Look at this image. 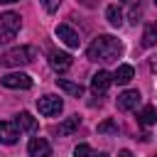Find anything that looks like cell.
Returning <instances> with one entry per match:
<instances>
[{
  "label": "cell",
  "instance_id": "ac0fdd59",
  "mask_svg": "<svg viewBox=\"0 0 157 157\" xmlns=\"http://www.w3.org/2000/svg\"><path fill=\"white\" fill-rule=\"evenodd\" d=\"M157 44V22L147 25L142 32V47H155Z\"/></svg>",
  "mask_w": 157,
  "mask_h": 157
},
{
  "label": "cell",
  "instance_id": "2e32d148",
  "mask_svg": "<svg viewBox=\"0 0 157 157\" xmlns=\"http://www.w3.org/2000/svg\"><path fill=\"white\" fill-rule=\"evenodd\" d=\"M137 123H140V125H145V128L155 125V123H157V110H155L152 105H145V108L137 113Z\"/></svg>",
  "mask_w": 157,
  "mask_h": 157
},
{
  "label": "cell",
  "instance_id": "6da1fadb",
  "mask_svg": "<svg viewBox=\"0 0 157 157\" xmlns=\"http://www.w3.org/2000/svg\"><path fill=\"white\" fill-rule=\"evenodd\" d=\"M123 54V44L115 39V37H110V34H98L91 44H88V49H86V56H88V61H101V64H108V61H115L118 56Z\"/></svg>",
  "mask_w": 157,
  "mask_h": 157
},
{
  "label": "cell",
  "instance_id": "30bf717a",
  "mask_svg": "<svg viewBox=\"0 0 157 157\" xmlns=\"http://www.w3.org/2000/svg\"><path fill=\"white\" fill-rule=\"evenodd\" d=\"M27 152H29V157H47V155H52V145L44 137H32L27 142Z\"/></svg>",
  "mask_w": 157,
  "mask_h": 157
},
{
  "label": "cell",
  "instance_id": "cb8c5ba5",
  "mask_svg": "<svg viewBox=\"0 0 157 157\" xmlns=\"http://www.w3.org/2000/svg\"><path fill=\"white\" fill-rule=\"evenodd\" d=\"M0 2H5V5H10V2H17V0H0Z\"/></svg>",
  "mask_w": 157,
  "mask_h": 157
},
{
  "label": "cell",
  "instance_id": "9a60e30c",
  "mask_svg": "<svg viewBox=\"0 0 157 157\" xmlns=\"http://www.w3.org/2000/svg\"><path fill=\"white\" fill-rule=\"evenodd\" d=\"M56 86L61 91H66L69 96H74V98H81L83 96V86L81 83H74V81H66V78H56Z\"/></svg>",
  "mask_w": 157,
  "mask_h": 157
},
{
  "label": "cell",
  "instance_id": "277c9868",
  "mask_svg": "<svg viewBox=\"0 0 157 157\" xmlns=\"http://www.w3.org/2000/svg\"><path fill=\"white\" fill-rule=\"evenodd\" d=\"M61 108H64V101H61L59 96H54V93H47V96L37 98V110H39L42 115H47V118L59 115Z\"/></svg>",
  "mask_w": 157,
  "mask_h": 157
},
{
  "label": "cell",
  "instance_id": "4fadbf2b",
  "mask_svg": "<svg viewBox=\"0 0 157 157\" xmlns=\"http://www.w3.org/2000/svg\"><path fill=\"white\" fill-rule=\"evenodd\" d=\"M78 125H81V118H78V115H71V118H66V120L56 128V135H59V137H66V135L76 132V130H78Z\"/></svg>",
  "mask_w": 157,
  "mask_h": 157
},
{
  "label": "cell",
  "instance_id": "ba28073f",
  "mask_svg": "<svg viewBox=\"0 0 157 157\" xmlns=\"http://www.w3.org/2000/svg\"><path fill=\"white\" fill-rule=\"evenodd\" d=\"M140 98H142V96H140V91L130 88V91H123V93L118 96L115 105H118V110H132V108H137Z\"/></svg>",
  "mask_w": 157,
  "mask_h": 157
},
{
  "label": "cell",
  "instance_id": "44dd1931",
  "mask_svg": "<svg viewBox=\"0 0 157 157\" xmlns=\"http://www.w3.org/2000/svg\"><path fill=\"white\" fill-rule=\"evenodd\" d=\"M59 5H61V0H42V7L52 15V12H56L59 10Z\"/></svg>",
  "mask_w": 157,
  "mask_h": 157
},
{
  "label": "cell",
  "instance_id": "603a6c76",
  "mask_svg": "<svg viewBox=\"0 0 157 157\" xmlns=\"http://www.w3.org/2000/svg\"><path fill=\"white\" fill-rule=\"evenodd\" d=\"M150 69L157 71V56H150Z\"/></svg>",
  "mask_w": 157,
  "mask_h": 157
},
{
  "label": "cell",
  "instance_id": "52a82bcc",
  "mask_svg": "<svg viewBox=\"0 0 157 157\" xmlns=\"http://www.w3.org/2000/svg\"><path fill=\"white\" fill-rule=\"evenodd\" d=\"M71 64H74V59H71V54H66V52H49V66L54 69V71H59V74H64V71H69L71 69Z\"/></svg>",
  "mask_w": 157,
  "mask_h": 157
},
{
  "label": "cell",
  "instance_id": "3957f363",
  "mask_svg": "<svg viewBox=\"0 0 157 157\" xmlns=\"http://www.w3.org/2000/svg\"><path fill=\"white\" fill-rule=\"evenodd\" d=\"M22 27V17L17 12H2L0 15V44H7L17 37Z\"/></svg>",
  "mask_w": 157,
  "mask_h": 157
},
{
  "label": "cell",
  "instance_id": "7402d4cb",
  "mask_svg": "<svg viewBox=\"0 0 157 157\" xmlns=\"http://www.w3.org/2000/svg\"><path fill=\"white\" fill-rule=\"evenodd\" d=\"M91 152H93V150H91L88 145H78V147L74 150V155H76V157H78V155H91Z\"/></svg>",
  "mask_w": 157,
  "mask_h": 157
},
{
  "label": "cell",
  "instance_id": "7c38bea8",
  "mask_svg": "<svg viewBox=\"0 0 157 157\" xmlns=\"http://www.w3.org/2000/svg\"><path fill=\"white\" fill-rule=\"evenodd\" d=\"M132 76H135V69H132L130 64H120V66L115 69V74H113V81L120 83V86H125V83L132 81Z\"/></svg>",
  "mask_w": 157,
  "mask_h": 157
},
{
  "label": "cell",
  "instance_id": "e0dca14e",
  "mask_svg": "<svg viewBox=\"0 0 157 157\" xmlns=\"http://www.w3.org/2000/svg\"><path fill=\"white\" fill-rule=\"evenodd\" d=\"M105 20L110 22V27H120L123 25V10L118 5H108L105 7Z\"/></svg>",
  "mask_w": 157,
  "mask_h": 157
},
{
  "label": "cell",
  "instance_id": "d6986e66",
  "mask_svg": "<svg viewBox=\"0 0 157 157\" xmlns=\"http://www.w3.org/2000/svg\"><path fill=\"white\" fill-rule=\"evenodd\" d=\"M128 17H130V22H132V25H137V22H140V17H142V5H140V2H132V7H130V15H128Z\"/></svg>",
  "mask_w": 157,
  "mask_h": 157
},
{
  "label": "cell",
  "instance_id": "5b68a950",
  "mask_svg": "<svg viewBox=\"0 0 157 157\" xmlns=\"http://www.w3.org/2000/svg\"><path fill=\"white\" fill-rule=\"evenodd\" d=\"M0 83H2L5 88H22V91L32 88V78H29L27 74H22V71H15V74H5V76H0Z\"/></svg>",
  "mask_w": 157,
  "mask_h": 157
},
{
  "label": "cell",
  "instance_id": "8fae6325",
  "mask_svg": "<svg viewBox=\"0 0 157 157\" xmlns=\"http://www.w3.org/2000/svg\"><path fill=\"white\" fill-rule=\"evenodd\" d=\"M56 37L69 47V49H78V44H81V39H78V34L69 27V25H59L56 27Z\"/></svg>",
  "mask_w": 157,
  "mask_h": 157
},
{
  "label": "cell",
  "instance_id": "d4e9b609",
  "mask_svg": "<svg viewBox=\"0 0 157 157\" xmlns=\"http://www.w3.org/2000/svg\"><path fill=\"white\" fill-rule=\"evenodd\" d=\"M155 5H157V0H155Z\"/></svg>",
  "mask_w": 157,
  "mask_h": 157
},
{
  "label": "cell",
  "instance_id": "ffe728a7",
  "mask_svg": "<svg viewBox=\"0 0 157 157\" xmlns=\"http://www.w3.org/2000/svg\"><path fill=\"white\" fill-rule=\"evenodd\" d=\"M98 132H118V123L115 120H103L98 125Z\"/></svg>",
  "mask_w": 157,
  "mask_h": 157
},
{
  "label": "cell",
  "instance_id": "9c48e42d",
  "mask_svg": "<svg viewBox=\"0 0 157 157\" xmlns=\"http://www.w3.org/2000/svg\"><path fill=\"white\" fill-rule=\"evenodd\" d=\"M110 83H113V74H108L105 69H101V71H96V74L91 76V88H93L96 93H105Z\"/></svg>",
  "mask_w": 157,
  "mask_h": 157
},
{
  "label": "cell",
  "instance_id": "5bb4252c",
  "mask_svg": "<svg viewBox=\"0 0 157 157\" xmlns=\"http://www.w3.org/2000/svg\"><path fill=\"white\" fill-rule=\"evenodd\" d=\"M15 123H17L20 130H25V132L37 130V118H32V113H27V110H22L20 115H15Z\"/></svg>",
  "mask_w": 157,
  "mask_h": 157
},
{
  "label": "cell",
  "instance_id": "8992f818",
  "mask_svg": "<svg viewBox=\"0 0 157 157\" xmlns=\"http://www.w3.org/2000/svg\"><path fill=\"white\" fill-rule=\"evenodd\" d=\"M20 125L15 123V120H2L0 123V142L2 145H15L17 142V137H20Z\"/></svg>",
  "mask_w": 157,
  "mask_h": 157
},
{
  "label": "cell",
  "instance_id": "7a4b0ae2",
  "mask_svg": "<svg viewBox=\"0 0 157 157\" xmlns=\"http://www.w3.org/2000/svg\"><path fill=\"white\" fill-rule=\"evenodd\" d=\"M37 56V49L34 47H15V49H7L2 56H0V64L2 66H27L32 64Z\"/></svg>",
  "mask_w": 157,
  "mask_h": 157
}]
</instances>
